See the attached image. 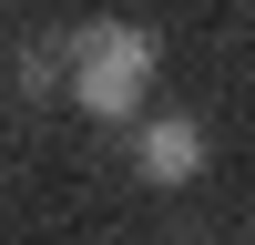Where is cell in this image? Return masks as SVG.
I'll return each instance as SVG.
<instances>
[{
  "label": "cell",
  "instance_id": "1",
  "mask_svg": "<svg viewBox=\"0 0 255 245\" xmlns=\"http://www.w3.org/2000/svg\"><path fill=\"white\" fill-rule=\"evenodd\" d=\"M61 51H72V113L92 122H143V92H153L163 72V41L133 31V20H82V31H61Z\"/></svg>",
  "mask_w": 255,
  "mask_h": 245
},
{
  "label": "cell",
  "instance_id": "2",
  "mask_svg": "<svg viewBox=\"0 0 255 245\" xmlns=\"http://www.w3.org/2000/svg\"><path fill=\"white\" fill-rule=\"evenodd\" d=\"M204 163H215V133L194 113H143L133 122V174L143 184H194Z\"/></svg>",
  "mask_w": 255,
  "mask_h": 245
}]
</instances>
